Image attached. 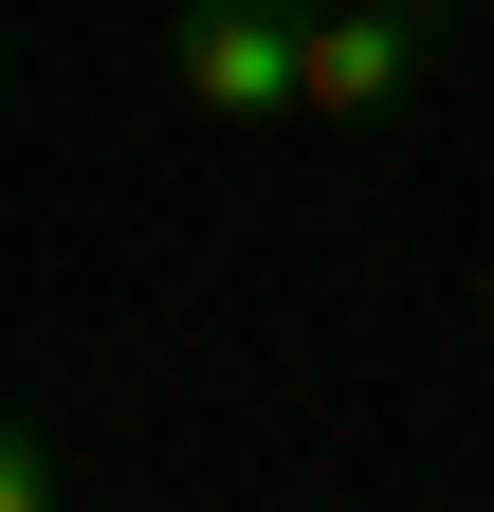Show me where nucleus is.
<instances>
[{
  "label": "nucleus",
  "instance_id": "1",
  "mask_svg": "<svg viewBox=\"0 0 494 512\" xmlns=\"http://www.w3.org/2000/svg\"><path fill=\"white\" fill-rule=\"evenodd\" d=\"M458 19L440 0H312V55H293V110L312 128H403L421 92H440Z\"/></svg>",
  "mask_w": 494,
  "mask_h": 512
},
{
  "label": "nucleus",
  "instance_id": "2",
  "mask_svg": "<svg viewBox=\"0 0 494 512\" xmlns=\"http://www.w3.org/2000/svg\"><path fill=\"white\" fill-rule=\"evenodd\" d=\"M293 55H312V0H165V74L202 128H293Z\"/></svg>",
  "mask_w": 494,
  "mask_h": 512
},
{
  "label": "nucleus",
  "instance_id": "3",
  "mask_svg": "<svg viewBox=\"0 0 494 512\" xmlns=\"http://www.w3.org/2000/svg\"><path fill=\"white\" fill-rule=\"evenodd\" d=\"M55 494H74V439H55L19 384H0V512H55Z\"/></svg>",
  "mask_w": 494,
  "mask_h": 512
},
{
  "label": "nucleus",
  "instance_id": "4",
  "mask_svg": "<svg viewBox=\"0 0 494 512\" xmlns=\"http://www.w3.org/2000/svg\"><path fill=\"white\" fill-rule=\"evenodd\" d=\"M476 348H494V275H476Z\"/></svg>",
  "mask_w": 494,
  "mask_h": 512
}]
</instances>
